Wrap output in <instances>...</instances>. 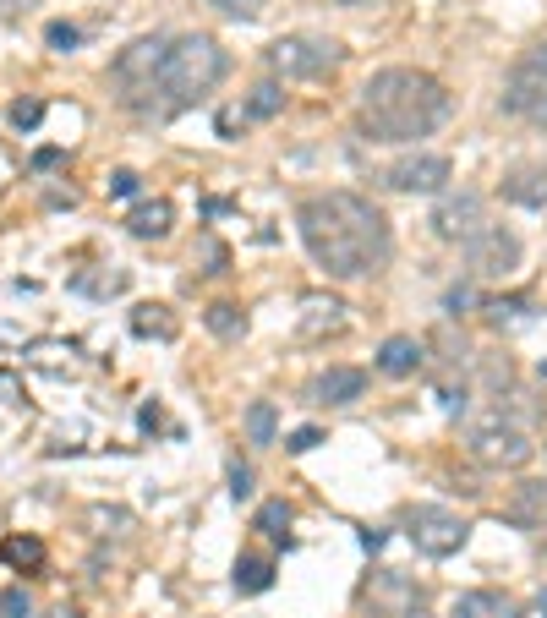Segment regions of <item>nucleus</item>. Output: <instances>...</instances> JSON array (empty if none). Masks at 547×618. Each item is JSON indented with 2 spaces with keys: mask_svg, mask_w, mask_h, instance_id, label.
Instances as JSON below:
<instances>
[{
  "mask_svg": "<svg viewBox=\"0 0 547 618\" xmlns=\"http://www.w3.org/2000/svg\"><path fill=\"white\" fill-rule=\"evenodd\" d=\"M296 225L318 268L334 279H362L389 263V219L356 192H318L296 208Z\"/></svg>",
  "mask_w": 547,
  "mask_h": 618,
  "instance_id": "obj_1",
  "label": "nucleus"
},
{
  "mask_svg": "<svg viewBox=\"0 0 547 618\" xmlns=\"http://www.w3.org/2000/svg\"><path fill=\"white\" fill-rule=\"evenodd\" d=\"M449 110H455L449 88L433 72H416V66L372 72L362 88V132L372 143H416V137L438 132Z\"/></svg>",
  "mask_w": 547,
  "mask_h": 618,
  "instance_id": "obj_2",
  "label": "nucleus"
},
{
  "mask_svg": "<svg viewBox=\"0 0 547 618\" xmlns=\"http://www.w3.org/2000/svg\"><path fill=\"white\" fill-rule=\"evenodd\" d=\"M230 72V55L214 33H186V39H170L165 55H159L154 72V93H148V115H176L186 104H197L203 93H214Z\"/></svg>",
  "mask_w": 547,
  "mask_h": 618,
  "instance_id": "obj_3",
  "label": "nucleus"
},
{
  "mask_svg": "<svg viewBox=\"0 0 547 618\" xmlns=\"http://www.w3.org/2000/svg\"><path fill=\"white\" fill-rule=\"evenodd\" d=\"M504 110L531 121V126H547V39L515 61L509 88H504Z\"/></svg>",
  "mask_w": 547,
  "mask_h": 618,
  "instance_id": "obj_4",
  "label": "nucleus"
},
{
  "mask_svg": "<svg viewBox=\"0 0 547 618\" xmlns=\"http://www.w3.org/2000/svg\"><path fill=\"white\" fill-rule=\"evenodd\" d=\"M159 55H165V39H137L115 55L110 77L121 88V104L137 115H148V93H154V72H159Z\"/></svg>",
  "mask_w": 547,
  "mask_h": 618,
  "instance_id": "obj_5",
  "label": "nucleus"
},
{
  "mask_svg": "<svg viewBox=\"0 0 547 618\" xmlns=\"http://www.w3.org/2000/svg\"><path fill=\"white\" fill-rule=\"evenodd\" d=\"M405 531H411L416 553L427 558H449L465 547V536H471V526L455 515V509H438V504H416L411 515H405Z\"/></svg>",
  "mask_w": 547,
  "mask_h": 618,
  "instance_id": "obj_6",
  "label": "nucleus"
},
{
  "mask_svg": "<svg viewBox=\"0 0 547 618\" xmlns=\"http://www.w3.org/2000/svg\"><path fill=\"white\" fill-rule=\"evenodd\" d=\"M340 44L334 39H307V33H296V39H279L269 44V66L279 77H323L340 66Z\"/></svg>",
  "mask_w": 547,
  "mask_h": 618,
  "instance_id": "obj_7",
  "label": "nucleus"
},
{
  "mask_svg": "<svg viewBox=\"0 0 547 618\" xmlns=\"http://www.w3.org/2000/svg\"><path fill=\"white\" fill-rule=\"evenodd\" d=\"M465 258H471L476 279H509L520 268V241L509 236L504 225H482L471 241H465Z\"/></svg>",
  "mask_w": 547,
  "mask_h": 618,
  "instance_id": "obj_8",
  "label": "nucleus"
},
{
  "mask_svg": "<svg viewBox=\"0 0 547 618\" xmlns=\"http://www.w3.org/2000/svg\"><path fill=\"white\" fill-rule=\"evenodd\" d=\"M531 454H537V443L520 433V427H504V422L476 427V438H471V460L493 465V471H515V465L531 460Z\"/></svg>",
  "mask_w": 547,
  "mask_h": 618,
  "instance_id": "obj_9",
  "label": "nucleus"
},
{
  "mask_svg": "<svg viewBox=\"0 0 547 618\" xmlns=\"http://www.w3.org/2000/svg\"><path fill=\"white\" fill-rule=\"evenodd\" d=\"M449 176H455V170H449L444 154H405L383 170V181H389L394 192H444Z\"/></svg>",
  "mask_w": 547,
  "mask_h": 618,
  "instance_id": "obj_10",
  "label": "nucleus"
},
{
  "mask_svg": "<svg viewBox=\"0 0 547 618\" xmlns=\"http://www.w3.org/2000/svg\"><path fill=\"white\" fill-rule=\"evenodd\" d=\"M433 230L444 241H471L476 230H482V197L476 192H449L444 203H438V214H433Z\"/></svg>",
  "mask_w": 547,
  "mask_h": 618,
  "instance_id": "obj_11",
  "label": "nucleus"
},
{
  "mask_svg": "<svg viewBox=\"0 0 547 618\" xmlns=\"http://www.w3.org/2000/svg\"><path fill=\"white\" fill-rule=\"evenodd\" d=\"M504 520L520 531H547V482H520L504 504Z\"/></svg>",
  "mask_w": 547,
  "mask_h": 618,
  "instance_id": "obj_12",
  "label": "nucleus"
},
{
  "mask_svg": "<svg viewBox=\"0 0 547 618\" xmlns=\"http://www.w3.org/2000/svg\"><path fill=\"white\" fill-rule=\"evenodd\" d=\"M362 394H367V372H356V367H329L312 378V400L318 405H351Z\"/></svg>",
  "mask_w": 547,
  "mask_h": 618,
  "instance_id": "obj_13",
  "label": "nucleus"
},
{
  "mask_svg": "<svg viewBox=\"0 0 547 618\" xmlns=\"http://www.w3.org/2000/svg\"><path fill=\"white\" fill-rule=\"evenodd\" d=\"M504 197L520 208H547V165H515L504 176Z\"/></svg>",
  "mask_w": 547,
  "mask_h": 618,
  "instance_id": "obj_14",
  "label": "nucleus"
},
{
  "mask_svg": "<svg viewBox=\"0 0 547 618\" xmlns=\"http://www.w3.org/2000/svg\"><path fill=\"white\" fill-rule=\"evenodd\" d=\"M170 225H176V208H170L165 197H154V203H137L132 214H126V230H132V236H143V241L170 236Z\"/></svg>",
  "mask_w": 547,
  "mask_h": 618,
  "instance_id": "obj_15",
  "label": "nucleus"
},
{
  "mask_svg": "<svg viewBox=\"0 0 547 618\" xmlns=\"http://www.w3.org/2000/svg\"><path fill=\"white\" fill-rule=\"evenodd\" d=\"M416 367H422V345H416L411 334H394V340H383L378 372H389V378H411Z\"/></svg>",
  "mask_w": 547,
  "mask_h": 618,
  "instance_id": "obj_16",
  "label": "nucleus"
},
{
  "mask_svg": "<svg viewBox=\"0 0 547 618\" xmlns=\"http://www.w3.org/2000/svg\"><path fill=\"white\" fill-rule=\"evenodd\" d=\"M449 618H520V613H515V602H504L498 591H465V597H455Z\"/></svg>",
  "mask_w": 547,
  "mask_h": 618,
  "instance_id": "obj_17",
  "label": "nucleus"
},
{
  "mask_svg": "<svg viewBox=\"0 0 547 618\" xmlns=\"http://www.w3.org/2000/svg\"><path fill=\"white\" fill-rule=\"evenodd\" d=\"M132 334L137 340H176V318H170V307H159V301H143V307L132 312Z\"/></svg>",
  "mask_w": 547,
  "mask_h": 618,
  "instance_id": "obj_18",
  "label": "nucleus"
},
{
  "mask_svg": "<svg viewBox=\"0 0 547 618\" xmlns=\"http://www.w3.org/2000/svg\"><path fill=\"white\" fill-rule=\"evenodd\" d=\"M301 307H307V318H301V334H307V340H318V334H334V329L345 323V307H340V301L307 296Z\"/></svg>",
  "mask_w": 547,
  "mask_h": 618,
  "instance_id": "obj_19",
  "label": "nucleus"
},
{
  "mask_svg": "<svg viewBox=\"0 0 547 618\" xmlns=\"http://www.w3.org/2000/svg\"><path fill=\"white\" fill-rule=\"evenodd\" d=\"M274 438H279V411H274L269 400H252V405H247V443L269 449Z\"/></svg>",
  "mask_w": 547,
  "mask_h": 618,
  "instance_id": "obj_20",
  "label": "nucleus"
},
{
  "mask_svg": "<svg viewBox=\"0 0 547 618\" xmlns=\"http://www.w3.org/2000/svg\"><path fill=\"white\" fill-rule=\"evenodd\" d=\"M126 285H132V274H126V268H115V274H110V268H99V274H77L72 279L77 296H121Z\"/></svg>",
  "mask_w": 547,
  "mask_h": 618,
  "instance_id": "obj_21",
  "label": "nucleus"
},
{
  "mask_svg": "<svg viewBox=\"0 0 547 618\" xmlns=\"http://www.w3.org/2000/svg\"><path fill=\"white\" fill-rule=\"evenodd\" d=\"M0 558H6L11 569H39L44 564V542L39 536H11V542H0Z\"/></svg>",
  "mask_w": 547,
  "mask_h": 618,
  "instance_id": "obj_22",
  "label": "nucleus"
},
{
  "mask_svg": "<svg viewBox=\"0 0 547 618\" xmlns=\"http://www.w3.org/2000/svg\"><path fill=\"white\" fill-rule=\"evenodd\" d=\"M274 586V564H263V558H241L236 564V591L241 597H258V591Z\"/></svg>",
  "mask_w": 547,
  "mask_h": 618,
  "instance_id": "obj_23",
  "label": "nucleus"
},
{
  "mask_svg": "<svg viewBox=\"0 0 547 618\" xmlns=\"http://www.w3.org/2000/svg\"><path fill=\"white\" fill-rule=\"evenodd\" d=\"M279 110H285V88H279V83H258V88H252V99H247L252 121H269V115H279Z\"/></svg>",
  "mask_w": 547,
  "mask_h": 618,
  "instance_id": "obj_24",
  "label": "nucleus"
},
{
  "mask_svg": "<svg viewBox=\"0 0 547 618\" xmlns=\"http://www.w3.org/2000/svg\"><path fill=\"white\" fill-rule=\"evenodd\" d=\"M208 329H214L219 340H236V334H247V318H241V307L219 301V307H208Z\"/></svg>",
  "mask_w": 547,
  "mask_h": 618,
  "instance_id": "obj_25",
  "label": "nucleus"
},
{
  "mask_svg": "<svg viewBox=\"0 0 547 618\" xmlns=\"http://www.w3.org/2000/svg\"><path fill=\"white\" fill-rule=\"evenodd\" d=\"M258 531H269L274 542H290V509H285V498H269V504L258 509Z\"/></svg>",
  "mask_w": 547,
  "mask_h": 618,
  "instance_id": "obj_26",
  "label": "nucleus"
},
{
  "mask_svg": "<svg viewBox=\"0 0 547 618\" xmlns=\"http://www.w3.org/2000/svg\"><path fill=\"white\" fill-rule=\"evenodd\" d=\"M44 44H50V50H77V44H83V28H72V22H50V28H44Z\"/></svg>",
  "mask_w": 547,
  "mask_h": 618,
  "instance_id": "obj_27",
  "label": "nucleus"
},
{
  "mask_svg": "<svg viewBox=\"0 0 547 618\" xmlns=\"http://www.w3.org/2000/svg\"><path fill=\"white\" fill-rule=\"evenodd\" d=\"M39 121H44V104L39 99H17V104H11V126H17V132H33Z\"/></svg>",
  "mask_w": 547,
  "mask_h": 618,
  "instance_id": "obj_28",
  "label": "nucleus"
},
{
  "mask_svg": "<svg viewBox=\"0 0 547 618\" xmlns=\"http://www.w3.org/2000/svg\"><path fill=\"white\" fill-rule=\"evenodd\" d=\"M28 613H33V602H28V591H22V586L0 591V618H28Z\"/></svg>",
  "mask_w": 547,
  "mask_h": 618,
  "instance_id": "obj_29",
  "label": "nucleus"
},
{
  "mask_svg": "<svg viewBox=\"0 0 547 618\" xmlns=\"http://www.w3.org/2000/svg\"><path fill=\"white\" fill-rule=\"evenodd\" d=\"M225 17H241V22H252V17H263V0H214Z\"/></svg>",
  "mask_w": 547,
  "mask_h": 618,
  "instance_id": "obj_30",
  "label": "nucleus"
},
{
  "mask_svg": "<svg viewBox=\"0 0 547 618\" xmlns=\"http://www.w3.org/2000/svg\"><path fill=\"white\" fill-rule=\"evenodd\" d=\"M230 498H236V504H241V498H252V465H230Z\"/></svg>",
  "mask_w": 547,
  "mask_h": 618,
  "instance_id": "obj_31",
  "label": "nucleus"
},
{
  "mask_svg": "<svg viewBox=\"0 0 547 618\" xmlns=\"http://www.w3.org/2000/svg\"><path fill=\"white\" fill-rule=\"evenodd\" d=\"M318 443H323L318 427H296V433L285 438V449H290V454H307V449H318Z\"/></svg>",
  "mask_w": 547,
  "mask_h": 618,
  "instance_id": "obj_32",
  "label": "nucleus"
},
{
  "mask_svg": "<svg viewBox=\"0 0 547 618\" xmlns=\"http://www.w3.org/2000/svg\"><path fill=\"white\" fill-rule=\"evenodd\" d=\"M137 186H143V181H137V170H115V176H110V197H137Z\"/></svg>",
  "mask_w": 547,
  "mask_h": 618,
  "instance_id": "obj_33",
  "label": "nucleus"
},
{
  "mask_svg": "<svg viewBox=\"0 0 547 618\" xmlns=\"http://www.w3.org/2000/svg\"><path fill=\"white\" fill-rule=\"evenodd\" d=\"M471 301H476V290H471V285H455V290H449V301H444V307H449V312H465Z\"/></svg>",
  "mask_w": 547,
  "mask_h": 618,
  "instance_id": "obj_34",
  "label": "nucleus"
},
{
  "mask_svg": "<svg viewBox=\"0 0 547 618\" xmlns=\"http://www.w3.org/2000/svg\"><path fill=\"white\" fill-rule=\"evenodd\" d=\"M39 0H0V22H17L22 11H33Z\"/></svg>",
  "mask_w": 547,
  "mask_h": 618,
  "instance_id": "obj_35",
  "label": "nucleus"
},
{
  "mask_svg": "<svg viewBox=\"0 0 547 618\" xmlns=\"http://www.w3.org/2000/svg\"><path fill=\"white\" fill-rule=\"evenodd\" d=\"M50 165H61V148H44V154L33 159V170H50Z\"/></svg>",
  "mask_w": 547,
  "mask_h": 618,
  "instance_id": "obj_36",
  "label": "nucleus"
},
{
  "mask_svg": "<svg viewBox=\"0 0 547 618\" xmlns=\"http://www.w3.org/2000/svg\"><path fill=\"white\" fill-rule=\"evenodd\" d=\"M137 422H143L148 433H154V427H159V405H143V411H137Z\"/></svg>",
  "mask_w": 547,
  "mask_h": 618,
  "instance_id": "obj_37",
  "label": "nucleus"
},
{
  "mask_svg": "<svg viewBox=\"0 0 547 618\" xmlns=\"http://www.w3.org/2000/svg\"><path fill=\"white\" fill-rule=\"evenodd\" d=\"M383 536H389V531H362V547H367V553H378V547H383Z\"/></svg>",
  "mask_w": 547,
  "mask_h": 618,
  "instance_id": "obj_38",
  "label": "nucleus"
},
{
  "mask_svg": "<svg viewBox=\"0 0 547 618\" xmlns=\"http://www.w3.org/2000/svg\"><path fill=\"white\" fill-rule=\"evenodd\" d=\"M537 608H542V613H547V591H542V597H537Z\"/></svg>",
  "mask_w": 547,
  "mask_h": 618,
  "instance_id": "obj_39",
  "label": "nucleus"
}]
</instances>
